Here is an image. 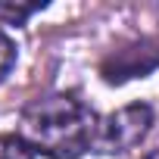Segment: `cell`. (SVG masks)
I'll list each match as a JSON object with an SVG mask.
<instances>
[{"label":"cell","instance_id":"obj_5","mask_svg":"<svg viewBox=\"0 0 159 159\" xmlns=\"http://www.w3.org/2000/svg\"><path fill=\"white\" fill-rule=\"evenodd\" d=\"M0 159H34V150L19 134H0Z\"/></svg>","mask_w":159,"mask_h":159},{"label":"cell","instance_id":"obj_7","mask_svg":"<svg viewBox=\"0 0 159 159\" xmlns=\"http://www.w3.org/2000/svg\"><path fill=\"white\" fill-rule=\"evenodd\" d=\"M143 159H159V150H153V153H147Z\"/></svg>","mask_w":159,"mask_h":159},{"label":"cell","instance_id":"obj_4","mask_svg":"<svg viewBox=\"0 0 159 159\" xmlns=\"http://www.w3.org/2000/svg\"><path fill=\"white\" fill-rule=\"evenodd\" d=\"M44 3H0V22L3 25H25Z\"/></svg>","mask_w":159,"mask_h":159},{"label":"cell","instance_id":"obj_6","mask_svg":"<svg viewBox=\"0 0 159 159\" xmlns=\"http://www.w3.org/2000/svg\"><path fill=\"white\" fill-rule=\"evenodd\" d=\"M16 66V44H13V38L0 28V81L10 75V69Z\"/></svg>","mask_w":159,"mask_h":159},{"label":"cell","instance_id":"obj_2","mask_svg":"<svg viewBox=\"0 0 159 159\" xmlns=\"http://www.w3.org/2000/svg\"><path fill=\"white\" fill-rule=\"evenodd\" d=\"M150 128H153V109L147 103H131V106H122L116 112H106L97 122L94 153L122 156V153L140 147V140L150 134Z\"/></svg>","mask_w":159,"mask_h":159},{"label":"cell","instance_id":"obj_1","mask_svg":"<svg viewBox=\"0 0 159 159\" xmlns=\"http://www.w3.org/2000/svg\"><path fill=\"white\" fill-rule=\"evenodd\" d=\"M100 116L75 94H44L19 116V137L47 159H81L94 150Z\"/></svg>","mask_w":159,"mask_h":159},{"label":"cell","instance_id":"obj_3","mask_svg":"<svg viewBox=\"0 0 159 159\" xmlns=\"http://www.w3.org/2000/svg\"><path fill=\"white\" fill-rule=\"evenodd\" d=\"M153 69H159V44L156 41H137L131 47L116 50L109 59H103L100 75L109 84H122L131 78H143Z\"/></svg>","mask_w":159,"mask_h":159}]
</instances>
